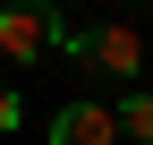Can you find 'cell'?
<instances>
[{
	"label": "cell",
	"instance_id": "cell-1",
	"mask_svg": "<svg viewBox=\"0 0 153 145\" xmlns=\"http://www.w3.org/2000/svg\"><path fill=\"white\" fill-rule=\"evenodd\" d=\"M68 34L76 26L51 9V0H0V51H9V60H51Z\"/></svg>",
	"mask_w": 153,
	"mask_h": 145
},
{
	"label": "cell",
	"instance_id": "cell-2",
	"mask_svg": "<svg viewBox=\"0 0 153 145\" xmlns=\"http://www.w3.org/2000/svg\"><path fill=\"white\" fill-rule=\"evenodd\" d=\"M60 51H76L85 68H102V77H136L145 85V34L136 26H102V34H68Z\"/></svg>",
	"mask_w": 153,
	"mask_h": 145
},
{
	"label": "cell",
	"instance_id": "cell-3",
	"mask_svg": "<svg viewBox=\"0 0 153 145\" xmlns=\"http://www.w3.org/2000/svg\"><path fill=\"white\" fill-rule=\"evenodd\" d=\"M111 137H119V120H111L102 102H85V94L51 120V145H111Z\"/></svg>",
	"mask_w": 153,
	"mask_h": 145
},
{
	"label": "cell",
	"instance_id": "cell-4",
	"mask_svg": "<svg viewBox=\"0 0 153 145\" xmlns=\"http://www.w3.org/2000/svg\"><path fill=\"white\" fill-rule=\"evenodd\" d=\"M111 120H119V137H136V145H153V94H145V85H136V94H128V102H119Z\"/></svg>",
	"mask_w": 153,
	"mask_h": 145
},
{
	"label": "cell",
	"instance_id": "cell-5",
	"mask_svg": "<svg viewBox=\"0 0 153 145\" xmlns=\"http://www.w3.org/2000/svg\"><path fill=\"white\" fill-rule=\"evenodd\" d=\"M17 120H26V102H17V94H9V85H0V137H9V128H17Z\"/></svg>",
	"mask_w": 153,
	"mask_h": 145
},
{
	"label": "cell",
	"instance_id": "cell-6",
	"mask_svg": "<svg viewBox=\"0 0 153 145\" xmlns=\"http://www.w3.org/2000/svg\"><path fill=\"white\" fill-rule=\"evenodd\" d=\"M145 17H153V0H145Z\"/></svg>",
	"mask_w": 153,
	"mask_h": 145
}]
</instances>
